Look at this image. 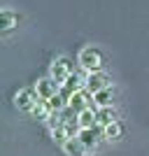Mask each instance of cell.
I'll return each mask as SVG.
<instances>
[{
    "instance_id": "4",
    "label": "cell",
    "mask_w": 149,
    "mask_h": 156,
    "mask_svg": "<svg viewBox=\"0 0 149 156\" xmlns=\"http://www.w3.org/2000/svg\"><path fill=\"white\" fill-rule=\"evenodd\" d=\"M35 91H37L40 100H51L61 89H59V82H56V79H51V77H40L37 82H35Z\"/></svg>"
},
{
    "instance_id": "16",
    "label": "cell",
    "mask_w": 149,
    "mask_h": 156,
    "mask_svg": "<svg viewBox=\"0 0 149 156\" xmlns=\"http://www.w3.org/2000/svg\"><path fill=\"white\" fill-rule=\"evenodd\" d=\"M123 133V126L119 124V121H114V124H110V126H105V137H119Z\"/></svg>"
},
{
    "instance_id": "1",
    "label": "cell",
    "mask_w": 149,
    "mask_h": 156,
    "mask_svg": "<svg viewBox=\"0 0 149 156\" xmlns=\"http://www.w3.org/2000/svg\"><path fill=\"white\" fill-rule=\"evenodd\" d=\"M79 65L82 68H86L91 72H103L100 68H103V54H100V49H96V47H86V49H82V54H79Z\"/></svg>"
},
{
    "instance_id": "9",
    "label": "cell",
    "mask_w": 149,
    "mask_h": 156,
    "mask_svg": "<svg viewBox=\"0 0 149 156\" xmlns=\"http://www.w3.org/2000/svg\"><path fill=\"white\" fill-rule=\"evenodd\" d=\"M63 149L68 151L70 156H84L86 151H89V147H86V144L82 142L79 137H70V140H68V142L63 144Z\"/></svg>"
},
{
    "instance_id": "13",
    "label": "cell",
    "mask_w": 149,
    "mask_h": 156,
    "mask_svg": "<svg viewBox=\"0 0 149 156\" xmlns=\"http://www.w3.org/2000/svg\"><path fill=\"white\" fill-rule=\"evenodd\" d=\"M112 98H114V93H112V89L107 86V89H103V91L93 93V105H98V107H110Z\"/></svg>"
},
{
    "instance_id": "3",
    "label": "cell",
    "mask_w": 149,
    "mask_h": 156,
    "mask_svg": "<svg viewBox=\"0 0 149 156\" xmlns=\"http://www.w3.org/2000/svg\"><path fill=\"white\" fill-rule=\"evenodd\" d=\"M40 103V96L35 89H19V91L14 93V105L19 107V110H28L33 112V107Z\"/></svg>"
},
{
    "instance_id": "5",
    "label": "cell",
    "mask_w": 149,
    "mask_h": 156,
    "mask_svg": "<svg viewBox=\"0 0 149 156\" xmlns=\"http://www.w3.org/2000/svg\"><path fill=\"white\" fill-rule=\"evenodd\" d=\"M103 137H105V126H100V124L91 126V128H82V133H79V140H82L89 149H93Z\"/></svg>"
},
{
    "instance_id": "8",
    "label": "cell",
    "mask_w": 149,
    "mask_h": 156,
    "mask_svg": "<svg viewBox=\"0 0 149 156\" xmlns=\"http://www.w3.org/2000/svg\"><path fill=\"white\" fill-rule=\"evenodd\" d=\"M79 126H82V128H91V126H96L98 124V107H93V105H91V107H86L84 112H79Z\"/></svg>"
},
{
    "instance_id": "6",
    "label": "cell",
    "mask_w": 149,
    "mask_h": 156,
    "mask_svg": "<svg viewBox=\"0 0 149 156\" xmlns=\"http://www.w3.org/2000/svg\"><path fill=\"white\" fill-rule=\"evenodd\" d=\"M107 84H110V79H107L105 72H91V75H86V79H84V89L89 93L103 91V89H107Z\"/></svg>"
},
{
    "instance_id": "11",
    "label": "cell",
    "mask_w": 149,
    "mask_h": 156,
    "mask_svg": "<svg viewBox=\"0 0 149 156\" xmlns=\"http://www.w3.org/2000/svg\"><path fill=\"white\" fill-rule=\"evenodd\" d=\"M114 121H119L114 107H98V124L100 126H110Z\"/></svg>"
},
{
    "instance_id": "10",
    "label": "cell",
    "mask_w": 149,
    "mask_h": 156,
    "mask_svg": "<svg viewBox=\"0 0 149 156\" xmlns=\"http://www.w3.org/2000/svg\"><path fill=\"white\" fill-rule=\"evenodd\" d=\"M77 91H82V77L75 72V75H72V77L68 79L63 86H61V93H63V96L70 100V96H72V93H77Z\"/></svg>"
},
{
    "instance_id": "12",
    "label": "cell",
    "mask_w": 149,
    "mask_h": 156,
    "mask_svg": "<svg viewBox=\"0 0 149 156\" xmlns=\"http://www.w3.org/2000/svg\"><path fill=\"white\" fill-rule=\"evenodd\" d=\"M51 105H49V100H40L37 105H35V107H33V117L35 119H40V121H42V119H51Z\"/></svg>"
},
{
    "instance_id": "14",
    "label": "cell",
    "mask_w": 149,
    "mask_h": 156,
    "mask_svg": "<svg viewBox=\"0 0 149 156\" xmlns=\"http://www.w3.org/2000/svg\"><path fill=\"white\" fill-rule=\"evenodd\" d=\"M14 21H16V16H14L12 9H2V12H0V28L5 33L14 28Z\"/></svg>"
},
{
    "instance_id": "7",
    "label": "cell",
    "mask_w": 149,
    "mask_h": 156,
    "mask_svg": "<svg viewBox=\"0 0 149 156\" xmlns=\"http://www.w3.org/2000/svg\"><path fill=\"white\" fill-rule=\"evenodd\" d=\"M91 103H93V93H89L86 89H82V91L72 93L70 100H68V105H70L75 112H84L86 107H91Z\"/></svg>"
},
{
    "instance_id": "15",
    "label": "cell",
    "mask_w": 149,
    "mask_h": 156,
    "mask_svg": "<svg viewBox=\"0 0 149 156\" xmlns=\"http://www.w3.org/2000/svg\"><path fill=\"white\" fill-rule=\"evenodd\" d=\"M51 137L56 140V142H61V144H65L68 140H70V135H68V128H65L63 124L51 126Z\"/></svg>"
},
{
    "instance_id": "2",
    "label": "cell",
    "mask_w": 149,
    "mask_h": 156,
    "mask_svg": "<svg viewBox=\"0 0 149 156\" xmlns=\"http://www.w3.org/2000/svg\"><path fill=\"white\" fill-rule=\"evenodd\" d=\"M72 75H75V68H72V61L68 56H59L51 63V79H56L59 84H65Z\"/></svg>"
}]
</instances>
